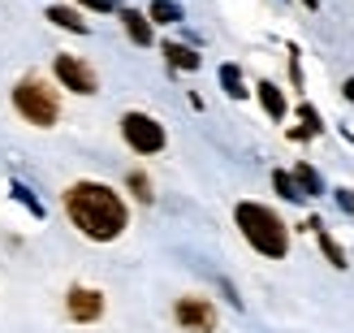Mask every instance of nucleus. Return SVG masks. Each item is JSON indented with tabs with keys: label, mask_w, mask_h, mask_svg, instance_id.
Listing matches in <instances>:
<instances>
[{
	"label": "nucleus",
	"mask_w": 354,
	"mask_h": 333,
	"mask_svg": "<svg viewBox=\"0 0 354 333\" xmlns=\"http://www.w3.org/2000/svg\"><path fill=\"white\" fill-rule=\"evenodd\" d=\"M65 213L91 242H113L130 225V208L104 182H74L65 190Z\"/></svg>",
	"instance_id": "nucleus-1"
},
{
	"label": "nucleus",
	"mask_w": 354,
	"mask_h": 333,
	"mask_svg": "<svg viewBox=\"0 0 354 333\" xmlns=\"http://www.w3.org/2000/svg\"><path fill=\"white\" fill-rule=\"evenodd\" d=\"M234 221H238L242 238L251 242L259 255L286 260V251H290V230H286V221H281L272 208H263V204H238L234 208Z\"/></svg>",
	"instance_id": "nucleus-2"
},
{
	"label": "nucleus",
	"mask_w": 354,
	"mask_h": 333,
	"mask_svg": "<svg viewBox=\"0 0 354 333\" xmlns=\"http://www.w3.org/2000/svg\"><path fill=\"white\" fill-rule=\"evenodd\" d=\"M13 109L22 113L30 126H57V117H61L57 96H52L44 82H35V78H26V82L13 87Z\"/></svg>",
	"instance_id": "nucleus-3"
},
{
	"label": "nucleus",
	"mask_w": 354,
	"mask_h": 333,
	"mask_svg": "<svg viewBox=\"0 0 354 333\" xmlns=\"http://www.w3.org/2000/svg\"><path fill=\"white\" fill-rule=\"evenodd\" d=\"M121 138L138 152V156H156L165 152V126L147 113H126L121 117Z\"/></svg>",
	"instance_id": "nucleus-4"
},
{
	"label": "nucleus",
	"mask_w": 354,
	"mask_h": 333,
	"mask_svg": "<svg viewBox=\"0 0 354 333\" xmlns=\"http://www.w3.org/2000/svg\"><path fill=\"white\" fill-rule=\"evenodd\" d=\"M52 69H57V78L65 82V91H74V96H95L100 78H95V69L86 65V61H78V57H69V52H61V57L52 61Z\"/></svg>",
	"instance_id": "nucleus-5"
},
{
	"label": "nucleus",
	"mask_w": 354,
	"mask_h": 333,
	"mask_svg": "<svg viewBox=\"0 0 354 333\" xmlns=\"http://www.w3.org/2000/svg\"><path fill=\"white\" fill-rule=\"evenodd\" d=\"M173 321L182 325L186 333H212L216 329V307H212L207 299H177V307H173Z\"/></svg>",
	"instance_id": "nucleus-6"
},
{
	"label": "nucleus",
	"mask_w": 354,
	"mask_h": 333,
	"mask_svg": "<svg viewBox=\"0 0 354 333\" xmlns=\"http://www.w3.org/2000/svg\"><path fill=\"white\" fill-rule=\"evenodd\" d=\"M65 312H69V321L91 325V321L104 316V294L91 290V286H69V294H65Z\"/></svg>",
	"instance_id": "nucleus-7"
},
{
	"label": "nucleus",
	"mask_w": 354,
	"mask_h": 333,
	"mask_svg": "<svg viewBox=\"0 0 354 333\" xmlns=\"http://www.w3.org/2000/svg\"><path fill=\"white\" fill-rule=\"evenodd\" d=\"M121 22H126V35H130V39H134L138 48H147V44L156 39V35H151V22H147L143 13H134V9H121Z\"/></svg>",
	"instance_id": "nucleus-8"
},
{
	"label": "nucleus",
	"mask_w": 354,
	"mask_h": 333,
	"mask_svg": "<svg viewBox=\"0 0 354 333\" xmlns=\"http://www.w3.org/2000/svg\"><path fill=\"white\" fill-rule=\"evenodd\" d=\"M255 91H259L263 113H268L272 121H281V117H286V96H281V87H277V82H259Z\"/></svg>",
	"instance_id": "nucleus-9"
},
{
	"label": "nucleus",
	"mask_w": 354,
	"mask_h": 333,
	"mask_svg": "<svg viewBox=\"0 0 354 333\" xmlns=\"http://www.w3.org/2000/svg\"><path fill=\"white\" fill-rule=\"evenodd\" d=\"M165 61H169L173 69H186V74L203 65V61H199V52H194V48H186V44H165Z\"/></svg>",
	"instance_id": "nucleus-10"
},
{
	"label": "nucleus",
	"mask_w": 354,
	"mask_h": 333,
	"mask_svg": "<svg viewBox=\"0 0 354 333\" xmlns=\"http://www.w3.org/2000/svg\"><path fill=\"white\" fill-rule=\"evenodd\" d=\"M48 22H57L61 30H74V35H86V22L74 13V9H65V5H52L48 9Z\"/></svg>",
	"instance_id": "nucleus-11"
},
{
	"label": "nucleus",
	"mask_w": 354,
	"mask_h": 333,
	"mask_svg": "<svg viewBox=\"0 0 354 333\" xmlns=\"http://www.w3.org/2000/svg\"><path fill=\"white\" fill-rule=\"evenodd\" d=\"M307 230H315V238H320V251L328 255V264H333V269H346V251H342L337 242H333V238L324 234V225H320V221H311Z\"/></svg>",
	"instance_id": "nucleus-12"
},
{
	"label": "nucleus",
	"mask_w": 354,
	"mask_h": 333,
	"mask_svg": "<svg viewBox=\"0 0 354 333\" xmlns=\"http://www.w3.org/2000/svg\"><path fill=\"white\" fill-rule=\"evenodd\" d=\"M147 22H160V26L182 22V5H173V0H151V13H147Z\"/></svg>",
	"instance_id": "nucleus-13"
},
{
	"label": "nucleus",
	"mask_w": 354,
	"mask_h": 333,
	"mask_svg": "<svg viewBox=\"0 0 354 333\" xmlns=\"http://www.w3.org/2000/svg\"><path fill=\"white\" fill-rule=\"evenodd\" d=\"M272 186H277V195H281V199H290V204H303V199H307L303 190H298L294 173H286V169H277V173H272Z\"/></svg>",
	"instance_id": "nucleus-14"
},
{
	"label": "nucleus",
	"mask_w": 354,
	"mask_h": 333,
	"mask_svg": "<svg viewBox=\"0 0 354 333\" xmlns=\"http://www.w3.org/2000/svg\"><path fill=\"white\" fill-rule=\"evenodd\" d=\"M294 182H298V190H303L307 199H311V195H320V190H324V182H320V173H315L311 165H298V169H294Z\"/></svg>",
	"instance_id": "nucleus-15"
},
{
	"label": "nucleus",
	"mask_w": 354,
	"mask_h": 333,
	"mask_svg": "<svg viewBox=\"0 0 354 333\" xmlns=\"http://www.w3.org/2000/svg\"><path fill=\"white\" fill-rule=\"evenodd\" d=\"M221 82H225V91L234 96V100H242V96H246V87H242V74H238V65H221Z\"/></svg>",
	"instance_id": "nucleus-16"
},
{
	"label": "nucleus",
	"mask_w": 354,
	"mask_h": 333,
	"mask_svg": "<svg viewBox=\"0 0 354 333\" xmlns=\"http://www.w3.org/2000/svg\"><path fill=\"white\" fill-rule=\"evenodd\" d=\"M130 190L138 195V204H151V182H147V173H130Z\"/></svg>",
	"instance_id": "nucleus-17"
},
{
	"label": "nucleus",
	"mask_w": 354,
	"mask_h": 333,
	"mask_svg": "<svg viewBox=\"0 0 354 333\" xmlns=\"http://www.w3.org/2000/svg\"><path fill=\"white\" fill-rule=\"evenodd\" d=\"M298 117H303V126H307V134H320L324 126H320V113L311 109V104H303V109H298Z\"/></svg>",
	"instance_id": "nucleus-18"
},
{
	"label": "nucleus",
	"mask_w": 354,
	"mask_h": 333,
	"mask_svg": "<svg viewBox=\"0 0 354 333\" xmlns=\"http://www.w3.org/2000/svg\"><path fill=\"white\" fill-rule=\"evenodd\" d=\"M78 5L95 9V13H113V9H117V0H78Z\"/></svg>",
	"instance_id": "nucleus-19"
},
{
	"label": "nucleus",
	"mask_w": 354,
	"mask_h": 333,
	"mask_svg": "<svg viewBox=\"0 0 354 333\" xmlns=\"http://www.w3.org/2000/svg\"><path fill=\"white\" fill-rule=\"evenodd\" d=\"M337 204L346 208V213H354V195H350V190H337Z\"/></svg>",
	"instance_id": "nucleus-20"
},
{
	"label": "nucleus",
	"mask_w": 354,
	"mask_h": 333,
	"mask_svg": "<svg viewBox=\"0 0 354 333\" xmlns=\"http://www.w3.org/2000/svg\"><path fill=\"white\" fill-rule=\"evenodd\" d=\"M342 91H346V100H350V104H354V78H350V82H346V87H342Z\"/></svg>",
	"instance_id": "nucleus-21"
},
{
	"label": "nucleus",
	"mask_w": 354,
	"mask_h": 333,
	"mask_svg": "<svg viewBox=\"0 0 354 333\" xmlns=\"http://www.w3.org/2000/svg\"><path fill=\"white\" fill-rule=\"evenodd\" d=\"M303 5H307V9H320V0H303Z\"/></svg>",
	"instance_id": "nucleus-22"
},
{
	"label": "nucleus",
	"mask_w": 354,
	"mask_h": 333,
	"mask_svg": "<svg viewBox=\"0 0 354 333\" xmlns=\"http://www.w3.org/2000/svg\"><path fill=\"white\" fill-rule=\"evenodd\" d=\"M350 195H354V190H350Z\"/></svg>",
	"instance_id": "nucleus-23"
}]
</instances>
